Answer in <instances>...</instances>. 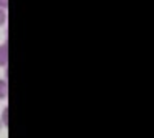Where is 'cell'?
Here are the masks:
<instances>
[{
	"label": "cell",
	"mask_w": 154,
	"mask_h": 138,
	"mask_svg": "<svg viewBox=\"0 0 154 138\" xmlns=\"http://www.w3.org/2000/svg\"><path fill=\"white\" fill-rule=\"evenodd\" d=\"M0 8H8V0H0Z\"/></svg>",
	"instance_id": "5b68a950"
},
{
	"label": "cell",
	"mask_w": 154,
	"mask_h": 138,
	"mask_svg": "<svg viewBox=\"0 0 154 138\" xmlns=\"http://www.w3.org/2000/svg\"><path fill=\"white\" fill-rule=\"evenodd\" d=\"M8 95V83L5 78H0V100H5Z\"/></svg>",
	"instance_id": "7a4b0ae2"
},
{
	"label": "cell",
	"mask_w": 154,
	"mask_h": 138,
	"mask_svg": "<svg viewBox=\"0 0 154 138\" xmlns=\"http://www.w3.org/2000/svg\"><path fill=\"white\" fill-rule=\"evenodd\" d=\"M5 22H7V12L5 8H0V27H4Z\"/></svg>",
	"instance_id": "277c9868"
},
{
	"label": "cell",
	"mask_w": 154,
	"mask_h": 138,
	"mask_svg": "<svg viewBox=\"0 0 154 138\" xmlns=\"http://www.w3.org/2000/svg\"><path fill=\"white\" fill-rule=\"evenodd\" d=\"M8 63V43L4 42L0 45V67H7Z\"/></svg>",
	"instance_id": "6da1fadb"
},
{
	"label": "cell",
	"mask_w": 154,
	"mask_h": 138,
	"mask_svg": "<svg viewBox=\"0 0 154 138\" xmlns=\"http://www.w3.org/2000/svg\"><path fill=\"white\" fill-rule=\"evenodd\" d=\"M0 120H2V123L5 125V127H8V107L4 108V111H2V117H0Z\"/></svg>",
	"instance_id": "3957f363"
}]
</instances>
